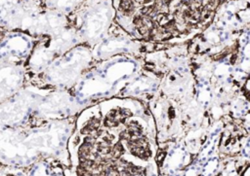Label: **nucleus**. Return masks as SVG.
Masks as SVG:
<instances>
[{
    "mask_svg": "<svg viewBox=\"0 0 250 176\" xmlns=\"http://www.w3.org/2000/svg\"><path fill=\"white\" fill-rule=\"evenodd\" d=\"M32 96L21 88L0 104V130L22 128L31 112Z\"/></svg>",
    "mask_w": 250,
    "mask_h": 176,
    "instance_id": "obj_1",
    "label": "nucleus"
},
{
    "mask_svg": "<svg viewBox=\"0 0 250 176\" xmlns=\"http://www.w3.org/2000/svg\"><path fill=\"white\" fill-rule=\"evenodd\" d=\"M31 44L27 36L21 32H8L0 40V62L21 65L30 51Z\"/></svg>",
    "mask_w": 250,
    "mask_h": 176,
    "instance_id": "obj_2",
    "label": "nucleus"
},
{
    "mask_svg": "<svg viewBox=\"0 0 250 176\" xmlns=\"http://www.w3.org/2000/svg\"><path fill=\"white\" fill-rule=\"evenodd\" d=\"M24 76L22 65L0 62V104L22 88Z\"/></svg>",
    "mask_w": 250,
    "mask_h": 176,
    "instance_id": "obj_3",
    "label": "nucleus"
},
{
    "mask_svg": "<svg viewBox=\"0 0 250 176\" xmlns=\"http://www.w3.org/2000/svg\"><path fill=\"white\" fill-rule=\"evenodd\" d=\"M17 167H12L8 165H0V176H21L17 170Z\"/></svg>",
    "mask_w": 250,
    "mask_h": 176,
    "instance_id": "obj_4",
    "label": "nucleus"
},
{
    "mask_svg": "<svg viewBox=\"0 0 250 176\" xmlns=\"http://www.w3.org/2000/svg\"><path fill=\"white\" fill-rule=\"evenodd\" d=\"M6 33V31H5V28L4 27H2L1 25H0V40L2 39V37L4 36V34Z\"/></svg>",
    "mask_w": 250,
    "mask_h": 176,
    "instance_id": "obj_5",
    "label": "nucleus"
},
{
    "mask_svg": "<svg viewBox=\"0 0 250 176\" xmlns=\"http://www.w3.org/2000/svg\"><path fill=\"white\" fill-rule=\"evenodd\" d=\"M0 165H1V162H0Z\"/></svg>",
    "mask_w": 250,
    "mask_h": 176,
    "instance_id": "obj_6",
    "label": "nucleus"
}]
</instances>
